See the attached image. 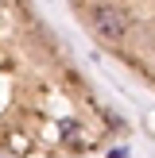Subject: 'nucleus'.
Segmentation results:
<instances>
[{
  "label": "nucleus",
  "mask_w": 155,
  "mask_h": 158,
  "mask_svg": "<svg viewBox=\"0 0 155 158\" xmlns=\"http://www.w3.org/2000/svg\"><path fill=\"white\" fill-rule=\"evenodd\" d=\"M108 158H128V151H124V147H116V151H108Z\"/></svg>",
  "instance_id": "nucleus-2"
},
{
  "label": "nucleus",
  "mask_w": 155,
  "mask_h": 158,
  "mask_svg": "<svg viewBox=\"0 0 155 158\" xmlns=\"http://www.w3.org/2000/svg\"><path fill=\"white\" fill-rule=\"evenodd\" d=\"M93 23H97V35H105V39H124L128 35V15L116 4H101L93 12Z\"/></svg>",
  "instance_id": "nucleus-1"
}]
</instances>
